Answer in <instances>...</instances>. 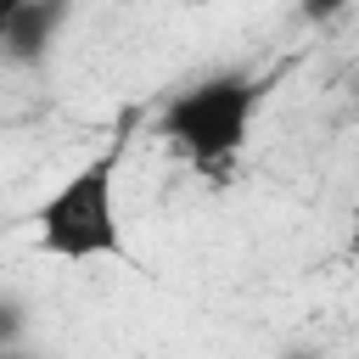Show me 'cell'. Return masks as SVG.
Returning <instances> with one entry per match:
<instances>
[{
    "instance_id": "obj_4",
    "label": "cell",
    "mask_w": 359,
    "mask_h": 359,
    "mask_svg": "<svg viewBox=\"0 0 359 359\" xmlns=\"http://www.w3.org/2000/svg\"><path fill=\"white\" fill-rule=\"evenodd\" d=\"M348 258L359 264V196H353V208H348Z\"/></svg>"
},
{
    "instance_id": "obj_3",
    "label": "cell",
    "mask_w": 359,
    "mask_h": 359,
    "mask_svg": "<svg viewBox=\"0 0 359 359\" xmlns=\"http://www.w3.org/2000/svg\"><path fill=\"white\" fill-rule=\"evenodd\" d=\"M28 17V0H0V45H11V34L22 28Z\"/></svg>"
},
{
    "instance_id": "obj_2",
    "label": "cell",
    "mask_w": 359,
    "mask_h": 359,
    "mask_svg": "<svg viewBox=\"0 0 359 359\" xmlns=\"http://www.w3.org/2000/svg\"><path fill=\"white\" fill-rule=\"evenodd\" d=\"M264 95H269L264 73H252V67H213V73L180 84L157 107L151 135H157V146L180 168L202 174L208 185H230L236 163L252 146V123H258Z\"/></svg>"
},
{
    "instance_id": "obj_5",
    "label": "cell",
    "mask_w": 359,
    "mask_h": 359,
    "mask_svg": "<svg viewBox=\"0 0 359 359\" xmlns=\"http://www.w3.org/2000/svg\"><path fill=\"white\" fill-rule=\"evenodd\" d=\"M292 359H309V353H292Z\"/></svg>"
},
{
    "instance_id": "obj_1",
    "label": "cell",
    "mask_w": 359,
    "mask_h": 359,
    "mask_svg": "<svg viewBox=\"0 0 359 359\" xmlns=\"http://www.w3.org/2000/svg\"><path fill=\"white\" fill-rule=\"evenodd\" d=\"M135 112H123L112 123V135L84 151L28 213V236L34 252L67 269L84 264H129V236H123V208H118V180H123V157L135 146Z\"/></svg>"
}]
</instances>
